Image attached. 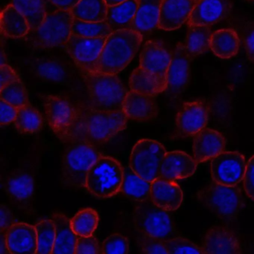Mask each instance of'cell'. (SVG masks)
I'll return each instance as SVG.
<instances>
[{"instance_id":"d6986e66","label":"cell","mask_w":254,"mask_h":254,"mask_svg":"<svg viewBox=\"0 0 254 254\" xmlns=\"http://www.w3.org/2000/svg\"><path fill=\"white\" fill-rule=\"evenodd\" d=\"M30 69L34 76L44 81L66 84L71 80L70 65L56 57H41L31 63Z\"/></svg>"},{"instance_id":"c3c4849f","label":"cell","mask_w":254,"mask_h":254,"mask_svg":"<svg viewBox=\"0 0 254 254\" xmlns=\"http://www.w3.org/2000/svg\"><path fill=\"white\" fill-rule=\"evenodd\" d=\"M0 76H1V80H0V87L3 88L10 83H13L17 80H20L19 74L16 71L7 64L1 65L0 66Z\"/></svg>"},{"instance_id":"1f68e13d","label":"cell","mask_w":254,"mask_h":254,"mask_svg":"<svg viewBox=\"0 0 254 254\" xmlns=\"http://www.w3.org/2000/svg\"><path fill=\"white\" fill-rule=\"evenodd\" d=\"M152 182L142 179L132 171L130 167L124 170L123 182L121 191L128 198L138 202L151 199Z\"/></svg>"},{"instance_id":"7402d4cb","label":"cell","mask_w":254,"mask_h":254,"mask_svg":"<svg viewBox=\"0 0 254 254\" xmlns=\"http://www.w3.org/2000/svg\"><path fill=\"white\" fill-rule=\"evenodd\" d=\"M226 143L220 131L204 128L193 137L194 159L198 164L213 159L225 151Z\"/></svg>"},{"instance_id":"3957f363","label":"cell","mask_w":254,"mask_h":254,"mask_svg":"<svg viewBox=\"0 0 254 254\" xmlns=\"http://www.w3.org/2000/svg\"><path fill=\"white\" fill-rule=\"evenodd\" d=\"M82 74L92 108L110 113L122 111L128 91L117 75L98 72Z\"/></svg>"},{"instance_id":"f907efd6","label":"cell","mask_w":254,"mask_h":254,"mask_svg":"<svg viewBox=\"0 0 254 254\" xmlns=\"http://www.w3.org/2000/svg\"><path fill=\"white\" fill-rule=\"evenodd\" d=\"M49 1L59 10L71 11L81 0H49Z\"/></svg>"},{"instance_id":"836d02e7","label":"cell","mask_w":254,"mask_h":254,"mask_svg":"<svg viewBox=\"0 0 254 254\" xmlns=\"http://www.w3.org/2000/svg\"><path fill=\"white\" fill-rule=\"evenodd\" d=\"M107 5L105 0H81L71 10L76 19L89 22L106 20Z\"/></svg>"},{"instance_id":"ee69618b","label":"cell","mask_w":254,"mask_h":254,"mask_svg":"<svg viewBox=\"0 0 254 254\" xmlns=\"http://www.w3.org/2000/svg\"><path fill=\"white\" fill-rule=\"evenodd\" d=\"M240 30V37L243 40L248 58L251 62L254 63V23L243 22Z\"/></svg>"},{"instance_id":"11a10c76","label":"cell","mask_w":254,"mask_h":254,"mask_svg":"<svg viewBox=\"0 0 254 254\" xmlns=\"http://www.w3.org/2000/svg\"><path fill=\"white\" fill-rule=\"evenodd\" d=\"M250 1H254V0H250Z\"/></svg>"},{"instance_id":"4fadbf2b","label":"cell","mask_w":254,"mask_h":254,"mask_svg":"<svg viewBox=\"0 0 254 254\" xmlns=\"http://www.w3.org/2000/svg\"><path fill=\"white\" fill-rule=\"evenodd\" d=\"M210 107L201 100L183 104L176 116V133L180 137H194L207 127Z\"/></svg>"},{"instance_id":"d590c367","label":"cell","mask_w":254,"mask_h":254,"mask_svg":"<svg viewBox=\"0 0 254 254\" xmlns=\"http://www.w3.org/2000/svg\"><path fill=\"white\" fill-rule=\"evenodd\" d=\"M14 126L22 134H34L39 132L43 126V119L37 109L28 105L18 109Z\"/></svg>"},{"instance_id":"44dd1931","label":"cell","mask_w":254,"mask_h":254,"mask_svg":"<svg viewBox=\"0 0 254 254\" xmlns=\"http://www.w3.org/2000/svg\"><path fill=\"white\" fill-rule=\"evenodd\" d=\"M5 241L10 254H37L35 226L24 222H16L6 231Z\"/></svg>"},{"instance_id":"74e56055","label":"cell","mask_w":254,"mask_h":254,"mask_svg":"<svg viewBox=\"0 0 254 254\" xmlns=\"http://www.w3.org/2000/svg\"><path fill=\"white\" fill-rule=\"evenodd\" d=\"M112 34V31L106 21L99 22H89L79 20L74 18L72 34L87 37V38H102Z\"/></svg>"},{"instance_id":"f5cc1de1","label":"cell","mask_w":254,"mask_h":254,"mask_svg":"<svg viewBox=\"0 0 254 254\" xmlns=\"http://www.w3.org/2000/svg\"><path fill=\"white\" fill-rule=\"evenodd\" d=\"M1 65H4V64H6V56L4 55V49H3V40H2V36H1Z\"/></svg>"},{"instance_id":"d6a6232c","label":"cell","mask_w":254,"mask_h":254,"mask_svg":"<svg viewBox=\"0 0 254 254\" xmlns=\"http://www.w3.org/2000/svg\"><path fill=\"white\" fill-rule=\"evenodd\" d=\"M187 35L184 46L192 59L207 53L210 50L212 33L210 26L207 25H188Z\"/></svg>"},{"instance_id":"484cf974","label":"cell","mask_w":254,"mask_h":254,"mask_svg":"<svg viewBox=\"0 0 254 254\" xmlns=\"http://www.w3.org/2000/svg\"><path fill=\"white\" fill-rule=\"evenodd\" d=\"M162 1L163 0H138V6L131 24V30L143 37L158 28Z\"/></svg>"},{"instance_id":"f1b7e54d","label":"cell","mask_w":254,"mask_h":254,"mask_svg":"<svg viewBox=\"0 0 254 254\" xmlns=\"http://www.w3.org/2000/svg\"><path fill=\"white\" fill-rule=\"evenodd\" d=\"M138 6V0H127L116 5L107 7L106 22L112 32L121 30H131Z\"/></svg>"},{"instance_id":"e575fe53","label":"cell","mask_w":254,"mask_h":254,"mask_svg":"<svg viewBox=\"0 0 254 254\" xmlns=\"http://www.w3.org/2000/svg\"><path fill=\"white\" fill-rule=\"evenodd\" d=\"M48 1L49 0H11V4L26 18L30 31H34L43 23L47 14Z\"/></svg>"},{"instance_id":"681fc988","label":"cell","mask_w":254,"mask_h":254,"mask_svg":"<svg viewBox=\"0 0 254 254\" xmlns=\"http://www.w3.org/2000/svg\"><path fill=\"white\" fill-rule=\"evenodd\" d=\"M16 222L13 213L5 204H1L0 207V231L6 232Z\"/></svg>"},{"instance_id":"9f6ffc18","label":"cell","mask_w":254,"mask_h":254,"mask_svg":"<svg viewBox=\"0 0 254 254\" xmlns=\"http://www.w3.org/2000/svg\"></svg>"},{"instance_id":"30bf717a","label":"cell","mask_w":254,"mask_h":254,"mask_svg":"<svg viewBox=\"0 0 254 254\" xmlns=\"http://www.w3.org/2000/svg\"><path fill=\"white\" fill-rule=\"evenodd\" d=\"M106 40L107 37L87 38L72 34L64 46L82 73H97Z\"/></svg>"},{"instance_id":"7c38bea8","label":"cell","mask_w":254,"mask_h":254,"mask_svg":"<svg viewBox=\"0 0 254 254\" xmlns=\"http://www.w3.org/2000/svg\"><path fill=\"white\" fill-rule=\"evenodd\" d=\"M43 105L51 129L62 140L76 119V105L67 98L55 95L43 97Z\"/></svg>"},{"instance_id":"816d5d0a","label":"cell","mask_w":254,"mask_h":254,"mask_svg":"<svg viewBox=\"0 0 254 254\" xmlns=\"http://www.w3.org/2000/svg\"><path fill=\"white\" fill-rule=\"evenodd\" d=\"M5 234L4 231H0V252L1 254H10L6 246Z\"/></svg>"},{"instance_id":"4dcf8cb0","label":"cell","mask_w":254,"mask_h":254,"mask_svg":"<svg viewBox=\"0 0 254 254\" xmlns=\"http://www.w3.org/2000/svg\"><path fill=\"white\" fill-rule=\"evenodd\" d=\"M129 86L132 92L156 97L159 94L166 92L167 82L158 78L153 74L138 67L131 73Z\"/></svg>"},{"instance_id":"bcb514c9","label":"cell","mask_w":254,"mask_h":254,"mask_svg":"<svg viewBox=\"0 0 254 254\" xmlns=\"http://www.w3.org/2000/svg\"><path fill=\"white\" fill-rule=\"evenodd\" d=\"M243 186L248 196L254 201V155L248 161Z\"/></svg>"},{"instance_id":"4316f807","label":"cell","mask_w":254,"mask_h":254,"mask_svg":"<svg viewBox=\"0 0 254 254\" xmlns=\"http://www.w3.org/2000/svg\"><path fill=\"white\" fill-rule=\"evenodd\" d=\"M55 225V240L52 254H75L79 236L70 226V220L63 213L52 215Z\"/></svg>"},{"instance_id":"603a6c76","label":"cell","mask_w":254,"mask_h":254,"mask_svg":"<svg viewBox=\"0 0 254 254\" xmlns=\"http://www.w3.org/2000/svg\"><path fill=\"white\" fill-rule=\"evenodd\" d=\"M1 185L13 201L22 205L29 204L34 198V179L26 172L20 170L10 172L3 178Z\"/></svg>"},{"instance_id":"d4e9b609","label":"cell","mask_w":254,"mask_h":254,"mask_svg":"<svg viewBox=\"0 0 254 254\" xmlns=\"http://www.w3.org/2000/svg\"><path fill=\"white\" fill-rule=\"evenodd\" d=\"M151 200L166 211H174L183 202V191L175 182L158 178L152 182Z\"/></svg>"},{"instance_id":"60d3db41","label":"cell","mask_w":254,"mask_h":254,"mask_svg":"<svg viewBox=\"0 0 254 254\" xmlns=\"http://www.w3.org/2000/svg\"><path fill=\"white\" fill-rule=\"evenodd\" d=\"M163 242L169 254H204L201 248L183 237H174Z\"/></svg>"},{"instance_id":"5bb4252c","label":"cell","mask_w":254,"mask_h":254,"mask_svg":"<svg viewBox=\"0 0 254 254\" xmlns=\"http://www.w3.org/2000/svg\"><path fill=\"white\" fill-rule=\"evenodd\" d=\"M192 61L184 43H178L171 53V62L167 73L166 92L170 96H177L186 90L190 81Z\"/></svg>"},{"instance_id":"2e32d148","label":"cell","mask_w":254,"mask_h":254,"mask_svg":"<svg viewBox=\"0 0 254 254\" xmlns=\"http://www.w3.org/2000/svg\"><path fill=\"white\" fill-rule=\"evenodd\" d=\"M171 54L162 43L149 40L143 46L140 56V67L155 77L167 82V73Z\"/></svg>"},{"instance_id":"e0dca14e","label":"cell","mask_w":254,"mask_h":254,"mask_svg":"<svg viewBox=\"0 0 254 254\" xmlns=\"http://www.w3.org/2000/svg\"><path fill=\"white\" fill-rule=\"evenodd\" d=\"M233 7V0H198L188 19V25H214L228 17Z\"/></svg>"},{"instance_id":"f546056e","label":"cell","mask_w":254,"mask_h":254,"mask_svg":"<svg viewBox=\"0 0 254 254\" xmlns=\"http://www.w3.org/2000/svg\"><path fill=\"white\" fill-rule=\"evenodd\" d=\"M30 27L26 18L12 4L1 13V33L10 38H22L28 35Z\"/></svg>"},{"instance_id":"6f0895ef","label":"cell","mask_w":254,"mask_h":254,"mask_svg":"<svg viewBox=\"0 0 254 254\" xmlns=\"http://www.w3.org/2000/svg\"></svg>"},{"instance_id":"ba28073f","label":"cell","mask_w":254,"mask_h":254,"mask_svg":"<svg viewBox=\"0 0 254 254\" xmlns=\"http://www.w3.org/2000/svg\"><path fill=\"white\" fill-rule=\"evenodd\" d=\"M139 203L134 212V225L138 233L162 241L174 238L175 227L168 211L155 205L151 199Z\"/></svg>"},{"instance_id":"277c9868","label":"cell","mask_w":254,"mask_h":254,"mask_svg":"<svg viewBox=\"0 0 254 254\" xmlns=\"http://www.w3.org/2000/svg\"><path fill=\"white\" fill-rule=\"evenodd\" d=\"M198 201L215 216L225 222H234L245 206L241 190L213 182L196 194Z\"/></svg>"},{"instance_id":"9c48e42d","label":"cell","mask_w":254,"mask_h":254,"mask_svg":"<svg viewBox=\"0 0 254 254\" xmlns=\"http://www.w3.org/2000/svg\"><path fill=\"white\" fill-rule=\"evenodd\" d=\"M167 152L160 142L152 139H141L131 150L129 167L142 179L153 182L159 178L160 168Z\"/></svg>"},{"instance_id":"f6af8a7d","label":"cell","mask_w":254,"mask_h":254,"mask_svg":"<svg viewBox=\"0 0 254 254\" xmlns=\"http://www.w3.org/2000/svg\"><path fill=\"white\" fill-rule=\"evenodd\" d=\"M75 254H102L101 249L95 237H79Z\"/></svg>"},{"instance_id":"7dc6e473","label":"cell","mask_w":254,"mask_h":254,"mask_svg":"<svg viewBox=\"0 0 254 254\" xmlns=\"http://www.w3.org/2000/svg\"><path fill=\"white\" fill-rule=\"evenodd\" d=\"M0 124L1 127L7 126L15 122L17 114V109L12 107L7 103L1 100L0 104Z\"/></svg>"},{"instance_id":"cb8c5ba5","label":"cell","mask_w":254,"mask_h":254,"mask_svg":"<svg viewBox=\"0 0 254 254\" xmlns=\"http://www.w3.org/2000/svg\"><path fill=\"white\" fill-rule=\"evenodd\" d=\"M122 111L128 119L141 122L155 120L159 114L155 97L142 95L132 91L128 92Z\"/></svg>"},{"instance_id":"7bdbcfd3","label":"cell","mask_w":254,"mask_h":254,"mask_svg":"<svg viewBox=\"0 0 254 254\" xmlns=\"http://www.w3.org/2000/svg\"><path fill=\"white\" fill-rule=\"evenodd\" d=\"M137 243L143 254H169L162 240L147 234L139 233Z\"/></svg>"},{"instance_id":"6da1fadb","label":"cell","mask_w":254,"mask_h":254,"mask_svg":"<svg viewBox=\"0 0 254 254\" xmlns=\"http://www.w3.org/2000/svg\"><path fill=\"white\" fill-rule=\"evenodd\" d=\"M76 119L62 140L69 144L85 143L96 147L126 128L128 119L123 111H98L81 104L76 105Z\"/></svg>"},{"instance_id":"7a4b0ae2","label":"cell","mask_w":254,"mask_h":254,"mask_svg":"<svg viewBox=\"0 0 254 254\" xmlns=\"http://www.w3.org/2000/svg\"><path fill=\"white\" fill-rule=\"evenodd\" d=\"M143 40V36L133 30L112 32L107 37L101 51L97 72L119 74L134 59Z\"/></svg>"},{"instance_id":"8fae6325","label":"cell","mask_w":254,"mask_h":254,"mask_svg":"<svg viewBox=\"0 0 254 254\" xmlns=\"http://www.w3.org/2000/svg\"><path fill=\"white\" fill-rule=\"evenodd\" d=\"M247 163L237 151H224L213 158L210 173L213 182L227 187H237L244 179Z\"/></svg>"},{"instance_id":"b9f144b4","label":"cell","mask_w":254,"mask_h":254,"mask_svg":"<svg viewBox=\"0 0 254 254\" xmlns=\"http://www.w3.org/2000/svg\"><path fill=\"white\" fill-rule=\"evenodd\" d=\"M101 252L102 254H128L129 241L121 234H112L103 242Z\"/></svg>"},{"instance_id":"52a82bcc","label":"cell","mask_w":254,"mask_h":254,"mask_svg":"<svg viewBox=\"0 0 254 254\" xmlns=\"http://www.w3.org/2000/svg\"><path fill=\"white\" fill-rule=\"evenodd\" d=\"M123 178L120 163L112 157L101 155L89 170L85 188L98 198H110L120 192Z\"/></svg>"},{"instance_id":"ab89813d","label":"cell","mask_w":254,"mask_h":254,"mask_svg":"<svg viewBox=\"0 0 254 254\" xmlns=\"http://www.w3.org/2000/svg\"><path fill=\"white\" fill-rule=\"evenodd\" d=\"M0 98L17 110L29 104L28 93L21 80L1 88L0 89Z\"/></svg>"},{"instance_id":"ffe728a7","label":"cell","mask_w":254,"mask_h":254,"mask_svg":"<svg viewBox=\"0 0 254 254\" xmlns=\"http://www.w3.org/2000/svg\"><path fill=\"white\" fill-rule=\"evenodd\" d=\"M198 0H163L158 28L165 31L178 29L189 19Z\"/></svg>"},{"instance_id":"8d00e7d4","label":"cell","mask_w":254,"mask_h":254,"mask_svg":"<svg viewBox=\"0 0 254 254\" xmlns=\"http://www.w3.org/2000/svg\"><path fill=\"white\" fill-rule=\"evenodd\" d=\"M99 216L94 209L85 208L78 212L70 220V226L79 237H91L96 230Z\"/></svg>"},{"instance_id":"5b68a950","label":"cell","mask_w":254,"mask_h":254,"mask_svg":"<svg viewBox=\"0 0 254 254\" xmlns=\"http://www.w3.org/2000/svg\"><path fill=\"white\" fill-rule=\"evenodd\" d=\"M74 16L71 11L57 10L47 13L43 23L25 37L36 49H49L65 46L72 35Z\"/></svg>"},{"instance_id":"f35d334b","label":"cell","mask_w":254,"mask_h":254,"mask_svg":"<svg viewBox=\"0 0 254 254\" xmlns=\"http://www.w3.org/2000/svg\"><path fill=\"white\" fill-rule=\"evenodd\" d=\"M37 237V254H52L55 240V225L52 219H46L35 225Z\"/></svg>"},{"instance_id":"ac0fdd59","label":"cell","mask_w":254,"mask_h":254,"mask_svg":"<svg viewBox=\"0 0 254 254\" xmlns=\"http://www.w3.org/2000/svg\"><path fill=\"white\" fill-rule=\"evenodd\" d=\"M197 166L194 158L183 151L168 152L161 164L159 178L171 182L186 179L195 173Z\"/></svg>"},{"instance_id":"83f0119b","label":"cell","mask_w":254,"mask_h":254,"mask_svg":"<svg viewBox=\"0 0 254 254\" xmlns=\"http://www.w3.org/2000/svg\"><path fill=\"white\" fill-rule=\"evenodd\" d=\"M240 39L234 28H222L212 34L210 50L220 59H231L238 54Z\"/></svg>"},{"instance_id":"db71d44e","label":"cell","mask_w":254,"mask_h":254,"mask_svg":"<svg viewBox=\"0 0 254 254\" xmlns=\"http://www.w3.org/2000/svg\"><path fill=\"white\" fill-rule=\"evenodd\" d=\"M125 1L127 0H105L106 3L108 6L116 5V4H121Z\"/></svg>"},{"instance_id":"9a60e30c","label":"cell","mask_w":254,"mask_h":254,"mask_svg":"<svg viewBox=\"0 0 254 254\" xmlns=\"http://www.w3.org/2000/svg\"><path fill=\"white\" fill-rule=\"evenodd\" d=\"M201 248L204 254H244L238 234L226 225H214L207 230Z\"/></svg>"},{"instance_id":"8992f818","label":"cell","mask_w":254,"mask_h":254,"mask_svg":"<svg viewBox=\"0 0 254 254\" xmlns=\"http://www.w3.org/2000/svg\"><path fill=\"white\" fill-rule=\"evenodd\" d=\"M101 155L92 145L70 143L63 156V183L74 188H85L89 170Z\"/></svg>"}]
</instances>
